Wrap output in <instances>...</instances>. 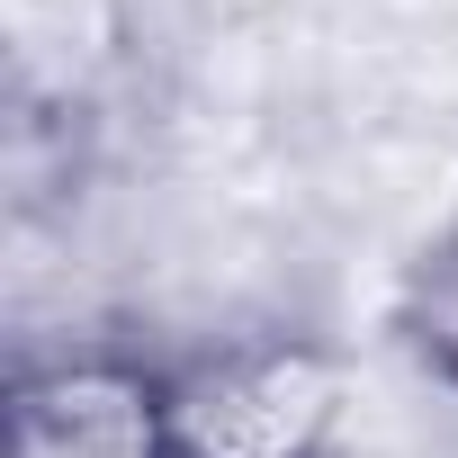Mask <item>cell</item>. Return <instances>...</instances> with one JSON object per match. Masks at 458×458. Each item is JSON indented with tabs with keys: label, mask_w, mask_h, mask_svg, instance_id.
Segmentation results:
<instances>
[{
	"label": "cell",
	"mask_w": 458,
	"mask_h": 458,
	"mask_svg": "<svg viewBox=\"0 0 458 458\" xmlns=\"http://www.w3.org/2000/svg\"><path fill=\"white\" fill-rule=\"evenodd\" d=\"M351 360L306 324H243L162 351L171 458H351Z\"/></svg>",
	"instance_id": "cell-1"
},
{
	"label": "cell",
	"mask_w": 458,
	"mask_h": 458,
	"mask_svg": "<svg viewBox=\"0 0 458 458\" xmlns=\"http://www.w3.org/2000/svg\"><path fill=\"white\" fill-rule=\"evenodd\" d=\"M10 458H171L162 440V351L117 333H72L19 351L10 369Z\"/></svg>",
	"instance_id": "cell-2"
},
{
	"label": "cell",
	"mask_w": 458,
	"mask_h": 458,
	"mask_svg": "<svg viewBox=\"0 0 458 458\" xmlns=\"http://www.w3.org/2000/svg\"><path fill=\"white\" fill-rule=\"evenodd\" d=\"M386 333H395V351H404L440 395H458V198L431 216V234H422L413 261L395 270Z\"/></svg>",
	"instance_id": "cell-3"
}]
</instances>
